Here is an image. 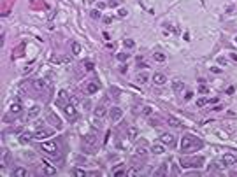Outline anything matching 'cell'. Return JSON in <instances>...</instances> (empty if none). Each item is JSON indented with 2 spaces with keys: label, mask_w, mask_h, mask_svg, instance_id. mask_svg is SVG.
Wrapping results in <instances>:
<instances>
[{
  "label": "cell",
  "mask_w": 237,
  "mask_h": 177,
  "mask_svg": "<svg viewBox=\"0 0 237 177\" xmlns=\"http://www.w3.org/2000/svg\"><path fill=\"white\" fill-rule=\"evenodd\" d=\"M109 118H111L113 123H118V121L123 118V110H121L120 107H111V110H109Z\"/></svg>",
  "instance_id": "cell-3"
},
{
  "label": "cell",
  "mask_w": 237,
  "mask_h": 177,
  "mask_svg": "<svg viewBox=\"0 0 237 177\" xmlns=\"http://www.w3.org/2000/svg\"><path fill=\"white\" fill-rule=\"evenodd\" d=\"M39 112H40V107H39V105H33V107L30 109V112L27 114V119H32V118H35Z\"/></svg>",
  "instance_id": "cell-19"
},
{
  "label": "cell",
  "mask_w": 237,
  "mask_h": 177,
  "mask_svg": "<svg viewBox=\"0 0 237 177\" xmlns=\"http://www.w3.org/2000/svg\"><path fill=\"white\" fill-rule=\"evenodd\" d=\"M135 152H137V154H141V156H146V152H148V151H146V142H142V146H141V147L137 146V147H135Z\"/></svg>",
  "instance_id": "cell-24"
},
{
  "label": "cell",
  "mask_w": 237,
  "mask_h": 177,
  "mask_svg": "<svg viewBox=\"0 0 237 177\" xmlns=\"http://www.w3.org/2000/svg\"><path fill=\"white\" fill-rule=\"evenodd\" d=\"M207 103H209V98H206V97H200L197 100V107H206Z\"/></svg>",
  "instance_id": "cell-27"
},
{
  "label": "cell",
  "mask_w": 237,
  "mask_h": 177,
  "mask_svg": "<svg viewBox=\"0 0 237 177\" xmlns=\"http://www.w3.org/2000/svg\"><path fill=\"white\" fill-rule=\"evenodd\" d=\"M42 172H44L46 175H56V174H58V170H56V167H53V165H49L48 161H44V163H42Z\"/></svg>",
  "instance_id": "cell-9"
},
{
  "label": "cell",
  "mask_w": 237,
  "mask_h": 177,
  "mask_svg": "<svg viewBox=\"0 0 237 177\" xmlns=\"http://www.w3.org/2000/svg\"><path fill=\"white\" fill-rule=\"evenodd\" d=\"M142 114H144V116H151V114H153V109L149 107V105H146V107L142 109Z\"/></svg>",
  "instance_id": "cell-32"
},
{
  "label": "cell",
  "mask_w": 237,
  "mask_h": 177,
  "mask_svg": "<svg viewBox=\"0 0 237 177\" xmlns=\"http://www.w3.org/2000/svg\"><path fill=\"white\" fill-rule=\"evenodd\" d=\"M51 135V131H46V130H37L35 131V135H33V139H37V140H44L46 137H49Z\"/></svg>",
  "instance_id": "cell-16"
},
{
  "label": "cell",
  "mask_w": 237,
  "mask_h": 177,
  "mask_svg": "<svg viewBox=\"0 0 237 177\" xmlns=\"http://www.w3.org/2000/svg\"><path fill=\"white\" fill-rule=\"evenodd\" d=\"M123 48H126V49H134V48H135V42H134L132 39H125V40H123Z\"/></svg>",
  "instance_id": "cell-22"
},
{
  "label": "cell",
  "mask_w": 237,
  "mask_h": 177,
  "mask_svg": "<svg viewBox=\"0 0 237 177\" xmlns=\"http://www.w3.org/2000/svg\"><path fill=\"white\" fill-rule=\"evenodd\" d=\"M126 175H128V177H134V175H137V170H135V168L126 170Z\"/></svg>",
  "instance_id": "cell-36"
},
{
  "label": "cell",
  "mask_w": 237,
  "mask_h": 177,
  "mask_svg": "<svg viewBox=\"0 0 237 177\" xmlns=\"http://www.w3.org/2000/svg\"><path fill=\"white\" fill-rule=\"evenodd\" d=\"M93 126H95V128H100V126H102V118H97V116H95V119H93Z\"/></svg>",
  "instance_id": "cell-33"
},
{
  "label": "cell",
  "mask_w": 237,
  "mask_h": 177,
  "mask_svg": "<svg viewBox=\"0 0 237 177\" xmlns=\"http://www.w3.org/2000/svg\"><path fill=\"white\" fill-rule=\"evenodd\" d=\"M86 70H93V63H90V61L86 63Z\"/></svg>",
  "instance_id": "cell-44"
},
{
  "label": "cell",
  "mask_w": 237,
  "mask_h": 177,
  "mask_svg": "<svg viewBox=\"0 0 237 177\" xmlns=\"http://www.w3.org/2000/svg\"><path fill=\"white\" fill-rule=\"evenodd\" d=\"M21 110H23V105H21V102H19V100H14V102L9 105V112H11L12 116L21 114Z\"/></svg>",
  "instance_id": "cell-5"
},
{
  "label": "cell",
  "mask_w": 237,
  "mask_h": 177,
  "mask_svg": "<svg viewBox=\"0 0 237 177\" xmlns=\"http://www.w3.org/2000/svg\"><path fill=\"white\" fill-rule=\"evenodd\" d=\"M105 114H107L105 105H97V109H95V116H97V118H104Z\"/></svg>",
  "instance_id": "cell-17"
},
{
  "label": "cell",
  "mask_w": 237,
  "mask_h": 177,
  "mask_svg": "<svg viewBox=\"0 0 237 177\" xmlns=\"http://www.w3.org/2000/svg\"><path fill=\"white\" fill-rule=\"evenodd\" d=\"M172 90H174L176 93H181L184 90V82L181 79H174V81H172Z\"/></svg>",
  "instance_id": "cell-12"
},
{
  "label": "cell",
  "mask_w": 237,
  "mask_h": 177,
  "mask_svg": "<svg viewBox=\"0 0 237 177\" xmlns=\"http://www.w3.org/2000/svg\"><path fill=\"white\" fill-rule=\"evenodd\" d=\"M40 149L44 151V154H48L51 158H56V160L60 158V146L56 142H42Z\"/></svg>",
  "instance_id": "cell-1"
},
{
  "label": "cell",
  "mask_w": 237,
  "mask_h": 177,
  "mask_svg": "<svg viewBox=\"0 0 237 177\" xmlns=\"http://www.w3.org/2000/svg\"><path fill=\"white\" fill-rule=\"evenodd\" d=\"M63 110H65V116H67L69 119H76L77 112H76V107H74V103H67L65 107H63Z\"/></svg>",
  "instance_id": "cell-7"
},
{
  "label": "cell",
  "mask_w": 237,
  "mask_h": 177,
  "mask_svg": "<svg viewBox=\"0 0 237 177\" xmlns=\"http://www.w3.org/2000/svg\"><path fill=\"white\" fill-rule=\"evenodd\" d=\"M165 170H167V163H163V167H162L156 174H158V175H163V174H165Z\"/></svg>",
  "instance_id": "cell-37"
},
{
  "label": "cell",
  "mask_w": 237,
  "mask_h": 177,
  "mask_svg": "<svg viewBox=\"0 0 237 177\" xmlns=\"http://www.w3.org/2000/svg\"><path fill=\"white\" fill-rule=\"evenodd\" d=\"M191 146H195V137L193 135H184L181 139V151H188Z\"/></svg>",
  "instance_id": "cell-2"
},
{
  "label": "cell",
  "mask_w": 237,
  "mask_h": 177,
  "mask_svg": "<svg viewBox=\"0 0 237 177\" xmlns=\"http://www.w3.org/2000/svg\"><path fill=\"white\" fill-rule=\"evenodd\" d=\"M46 119H48V121H49L55 128H61V121H60V118H58L55 112H51V110L48 112V118H46Z\"/></svg>",
  "instance_id": "cell-8"
},
{
  "label": "cell",
  "mask_w": 237,
  "mask_h": 177,
  "mask_svg": "<svg viewBox=\"0 0 237 177\" xmlns=\"http://www.w3.org/2000/svg\"><path fill=\"white\" fill-rule=\"evenodd\" d=\"M12 175H16V177H25V175H27V170H25V168H16V170L12 172Z\"/></svg>",
  "instance_id": "cell-29"
},
{
  "label": "cell",
  "mask_w": 237,
  "mask_h": 177,
  "mask_svg": "<svg viewBox=\"0 0 237 177\" xmlns=\"http://www.w3.org/2000/svg\"><path fill=\"white\" fill-rule=\"evenodd\" d=\"M204 163L202 158H191V160H181V165L184 167H200Z\"/></svg>",
  "instance_id": "cell-6"
},
{
  "label": "cell",
  "mask_w": 237,
  "mask_h": 177,
  "mask_svg": "<svg viewBox=\"0 0 237 177\" xmlns=\"http://www.w3.org/2000/svg\"><path fill=\"white\" fill-rule=\"evenodd\" d=\"M58 98H60V102H61V100H67V98H69V95L61 90V91H60V95H58Z\"/></svg>",
  "instance_id": "cell-35"
},
{
  "label": "cell",
  "mask_w": 237,
  "mask_h": 177,
  "mask_svg": "<svg viewBox=\"0 0 237 177\" xmlns=\"http://www.w3.org/2000/svg\"><path fill=\"white\" fill-rule=\"evenodd\" d=\"M90 16H92L93 19H100V11H97V9H95V11H92V12H90Z\"/></svg>",
  "instance_id": "cell-34"
},
{
  "label": "cell",
  "mask_w": 237,
  "mask_h": 177,
  "mask_svg": "<svg viewBox=\"0 0 237 177\" xmlns=\"http://www.w3.org/2000/svg\"><path fill=\"white\" fill-rule=\"evenodd\" d=\"M223 163H225L227 167H232V165H235V163H237V158L234 156V154L227 152V154H223Z\"/></svg>",
  "instance_id": "cell-11"
},
{
  "label": "cell",
  "mask_w": 237,
  "mask_h": 177,
  "mask_svg": "<svg viewBox=\"0 0 237 177\" xmlns=\"http://www.w3.org/2000/svg\"><path fill=\"white\" fill-rule=\"evenodd\" d=\"M153 58H155V60H156V61H160V63H162V61H165V60H167V56H165V54H163V53H153Z\"/></svg>",
  "instance_id": "cell-26"
},
{
  "label": "cell",
  "mask_w": 237,
  "mask_h": 177,
  "mask_svg": "<svg viewBox=\"0 0 237 177\" xmlns=\"http://www.w3.org/2000/svg\"><path fill=\"white\" fill-rule=\"evenodd\" d=\"M100 90V84L97 82V81H92V82H88V86H86V91H88L90 95H93V93H97Z\"/></svg>",
  "instance_id": "cell-13"
},
{
  "label": "cell",
  "mask_w": 237,
  "mask_h": 177,
  "mask_svg": "<svg viewBox=\"0 0 237 177\" xmlns=\"http://www.w3.org/2000/svg\"><path fill=\"white\" fill-rule=\"evenodd\" d=\"M160 142H162L163 146H174V144H176V137L172 135V133H167V131H165V133L160 135Z\"/></svg>",
  "instance_id": "cell-4"
},
{
  "label": "cell",
  "mask_w": 237,
  "mask_h": 177,
  "mask_svg": "<svg viewBox=\"0 0 237 177\" xmlns=\"http://www.w3.org/2000/svg\"><path fill=\"white\" fill-rule=\"evenodd\" d=\"M191 97H193L191 91H186V93H184V100H191Z\"/></svg>",
  "instance_id": "cell-40"
},
{
  "label": "cell",
  "mask_w": 237,
  "mask_h": 177,
  "mask_svg": "<svg viewBox=\"0 0 237 177\" xmlns=\"http://www.w3.org/2000/svg\"><path fill=\"white\" fill-rule=\"evenodd\" d=\"M135 81H137L139 84H146V82L149 81V76H148V74H137Z\"/></svg>",
  "instance_id": "cell-21"
},
{
  "label": "cell",
  "mask_w": 237,
  "mask_h": 177,
  "mask_svg": "<svg viewBox=\"0 0 237 177\" xmlns=\"http://www.w3.org/2000/svg\"><path fill=\"white\" fill-rule=\"evenodd\" d=\"M199 91H200V93H207V88H206V86H204V84H202V86H200V88H199Z\"/></svg>",
  "instance_id": "cell-42"
},
{
  "label": "cell",
  "mask_w": 237,
  "mask_h": 177,
  "mask_svg": "<svg viewBox=\"0 0 237 177\" xmlns=\"http://www.w3.org/2000/svg\"><path fill=\"white\" fill-rule=\"evenodd\" d=\"M72 54H74V56L81 54V44H79V42H72Z\"/></svg>",
  "instance_id": "cell-23"
},
{
  "label": "cell",
  "mask_w": 237,
  "mask_h": 177,
  "mask_svg": "<svg viewBox=\"0 0 237 177\" xmlns=\"http://www.w3.org/2000/svg\"><path fill=\"white\" fill-rule=\"evenodd\" d=\"M218 61H220V63H221V65H227V60H225V58H220V60H218Z\"/></svg>",
  "instance_id": "cell-46"
},
{
  "label": "cell",
  "mask_w": 237,
  "mask_h": 177,
  "mask_svg": "<svg viewBox=\"0 0 237 177\" xmlns=\"http://www.w3.org/2000/svg\"><path fill=\"white\" fill-rule=\"evenodd\" d=\"M163 151H165V146H163L162 142H160V144H153V147H151V152H153V154H162Z\"/></svg>",
  "instance_id": "cell-18"
},
{
  "label": "cell",
  "mask_w": 237,
  "mask_h": 177,
  "mask_svg": "<svg viewBox=\"0 0 237 177\" xmlns=\"http://www.w3.org/2000/svg\"><path fill=\"white\" fill-rule=\"evenodd\" d=\"M167 121H169V125H170L172 128H181V123H179V119H176V118L169 116V118H167Z\"/></svg>",
  "instance_id": "cell-20"
},
{
  "label": "cell",
  "mask_w": 237,
  "mask_h": 177,
  "mask_svg": "<svg viewBox=\"0 0 237 177\" xmlns=\"http://www.w3.org/2000/svg\"><path fill=\"white\" fill-rule=\"evenodd\" d=\"M30 139H32V135H30V133H21V135H19V142H21V144H27V142H30Z\"/></svg>",
  "instance_id": "cell-25"
},
{
  "label": "cell",
  "mask_w": 237,
  "mask_h": 177,
  "mask_svg": "<svg viewBox=\"0 0 237 177\" xmlns=\"http://www.w3.org/2000/svg\"><path fill=\"white\" fill-rule=\"evenodd\" d=\"M118 14L123 18V16H126V14H128V11H126V9H120V11H118Z\"/></svg>",
  "instance_id": "cell-39"
},
{
  "label": "cell",
  "mask_w": 237,
  "mask_h": 177,
  "mask_svg": "<svg viewBox=\"0 0 237 177\" xmlns=\"http://www.w3.org/2000/svg\"><path fill=\"white\" fill-rule=\"evenodd\" d=\"M128 58H130V53H120V54H118V60H120V61H126Z\"/></svg>",
  "instance_id": "cell-30"
},
{
  "label": "cell",
  "mask_w": 237,
  "mask_h": 177,
  "mask_svg": "<svg viewBox=\"0 0 237 177\" xmlns=\"http://www.w3.org/2000/svg\"><path fill=\"white\" fill-rule=\"evenodd\" d=\"M74 175H77V177H84V175H88L83 168H74Z\"/></svg>",
  "instance_id": "cell-31"
},
{
  "label": "cell",
  "mask_w": 237,
  "mask_h": 177,
  "mask_svg": "<svg viewBox=\"0 0 237 177\" xmlns=\"http://www.w3.org/2000/svg\"><path fill=\"white\" fill-rule=\"evenodd\" d=\"M118 4H120V0H109V5L111 7H116Z\"/></svg>",
  "instance_id": "cell-41"
},
{
  "label": "cell",
  "mask_w": 237,
  "mask_h": 177,
  "mask_svg": "<svg viewBox=\"0 0 237 177\" xmlns=\"http://www.w3.org/2000/svg\"><path fill=\"white\" fill-rule=\"evenodd\" d=\"M104 7H105L104 2H97V9H104Z\"/></svg>",
  "instance_id": "cell-45"
},
{
  "label": "cell",
  "mask_w": 237,
  "mask_h": 177,
  "mask_svg": "<svg viewBox=\"0 0 237 177\" xmlns=\"http://www.w3.org/2000/svg\"><path fill=\"white\" fill-rule=\"evenodd\" d=\"M137 135H139V130H137L135 126H128V128H126V137L130 139V140L137 139Z\"/></svg>",
  "instance_id": "cell-15"
},
{
  "label": "cell",
  "mask_w": 237,
  "mask_h": 177,
  "mask_svg": "<svg viewBox=\"0 0 237 177\" xmlns=\"http://www.w3.org/2000/svg\"><path fill=\"white\" fill-rule=\"evenodd\" d=\"M111 21H113L111 16H105V18H104V23H105V25H111Z\"/></svg>",
  "instance_id": "cell-38"
},
{
  "label": "cell",
  "mask_w": 237,
  "mask_h": 177,
  "mask_svg": "<svg viewBox=\"0 0 237 177\" xmlns=\"http://www.w3.org/2000/svg\"><path fill=\"white\" fill-rule=\"evenodd\" d=\"M153 82H155L156 86H163V84L167 82V77H165L162 72H156V74H153Z\"/></svg>",
  "instance_id": "cell-10"
},
{
  "label": "cell",
  "mask_w": 237,
  "mask_h": 177,
  "mask_svg": "<svg viewBox=\"0 0 237 177\" xmlns=\"http://www.w3.org/2000/svg\"><path fill=\"white\" fill-rule=\"evenodd\" d=\"M32 86L35 88L37 91H42V90L46 88V81H44V79H33V81H32Z\"/></svg>",
  "instance_id": "cell-14"
},
{
  "label": "cell",
  "mask_w": 237,
  "mask_h": 177,
  "mask_svg": "<svg viewBox=\"0 0 237 177\" xmlns=\"http://www.w3.org/2000/svg\"><path fill=\"white\" fill-rule=\"evenodd\" d=\"M211 70H212L214 74H220V72H221V69H218V67H211Z\"/></svg>",
  "instance_id": "cell-43"
},
{
  "label": "cell",
  "mask_w": 237,
  "mask_h": 177,
  "mask_svg": "<svg viewBox=\"0 0 237 177\" xmlns=\"http://www.w3.org/2000/svg\"><path fill=\"white\" fill-rule=\"evenodd\" d=\"M225 167H227V165L223 163V160H221V161H214V163H212V168H214V170H223Z\"/></svg>",
  "instance_id": "cell-28"
}]
</instances>
